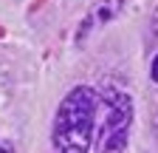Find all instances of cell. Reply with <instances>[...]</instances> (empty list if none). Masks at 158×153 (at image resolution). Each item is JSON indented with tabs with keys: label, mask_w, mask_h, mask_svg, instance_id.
<instances>
[{
	"label": "cell",
	"mask_w": 158,
	"mask_h": 153,
	"mask_svg": "<svg viewBox=\"0 0 158 153\" xmlns=\"http://www.w3.org/2000/svg\"><path fill=\"white\" fill-rule=\"evenodd\" d=\"M102 94L93 88H73L62 99L54 119V145L62 153H85L96 145Z\"/></svg>",
	"instance_id": "6da1fadb"
},
{
	"label": "cell",
	"mask_w": 158,
	"mask_h": 153,
	"mask_svg": "<svg viewBox=\"0 0 158 153\" xmlns=\"http://www.w3.org/2000/svg\"><path fill=\"white\" fill-rule=\"evenodd\" d=\"M130 119H133V102L127 94H118V91L105 94L102 125L96 130V150H124Z\"/></svg>",
	"instance_id": "7a4b0ae2"
},
{
	"label": "cell",
	"mask_w": 158,
	"mask_h": 153,
	"mask_svg": "<svg viewBox=\"0 0 158 153\" xmlns=\"http://www.w3.org/2000/svg\"><path fill=\"white\" fill-rule=\"evenodd\" d=\"M118 9H122V0H99V3L88 11V17L82 20V26H79V37H76V43L82 46L88 40V34L99 26H105L107 20H113V17L118 14Z\"/></svg>",
	"instance_id": "3957f363"
},
{
	"label": "cell",
	"mask_w": 158,
	"mask_h": 153,
	"mask_svg": "<svg viewBox=\"0 0 158 153\" xmlns=\"http://www.w3.org/2000/svg\"><path fill=\"white\" fill-rule=\"evenodd\" d=\"M152 31H155V37H158V6H155V11H152Z\"/></svg>",
	"instance_id": "277c9868"
},
{
	"label": "cell",
	"mask_w": 158,
	"mask_h": 153,
	"mask_svg": "<svg viewBox=\"0 0 158 153\" xmlns=\"http://www.w3.org/2000/svg\"><path fill=\"white\" fill-rule=\"evenodd\" d=\"M152 80L158 82V54H155V60H152Z\"/></svg>",
	"instance_id": "5b68a950"
},
{
	"label": "cell",
	"mask_w": 158,
	"mask_h": 153,
	"mask_svg": "<svg viewBox=\"0 0 158 153\" xmlns=\"http://www.w3.org/2000/svg\"><path fill=\"white\" fill-rule=\"evenodd\" d=\"M0 150H14L11 145H3V142H0Z\"/></svg>",
	"instance_id": "8992f818"
}]
</instances>
